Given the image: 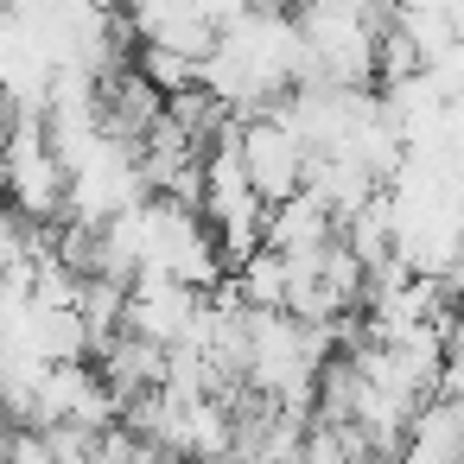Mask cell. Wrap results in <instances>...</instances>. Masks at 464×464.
I'll list each match as a JSON object with an SVG mask.
<instances>
[{
    "label": "cell",
    "instance_id": "ba28073f",
    "mask_svg": "<svg viewBox=\"0 0 464 464\" xmlns=\"http://www.w3.org/2000/svg\"><path fill=\"white\" fill-rule=\"evenodd\" d=\"M45 445H52V464H96L102 432H90V426H52Z\"/></svg>",
    "mask_w": 464,
    "mask_h": 464
},
{
    "label": "cell",
    "instance_id": "5b68a950",
    "mask_svg": "<svg viewBox=\"0 0 464 464\" xmlns=\"http://www.w3.org/2000/svg\"><path fill=\"white\" fill-rule=\"evenodd\" d=\"M394 464H464V407L451 401H426L401 439V458Z\"/></svg>",
    "mask_w": 464,
    "mask_h": 464
},
{
    "label": "cell",
    "instance_id": "8992f818",
    "mask_svg": "<svg viewBox=\"0 0 464 464\" xmlns=\"http://www.w3.org/2000/svg\"><path fill=\"white\" fill-rule=\"evenodd\" d=\"M229 293L242 299V312H286V293H293V274H286V261L280 255H255V261H242L236 274H229Z\"/></svg>",
    "mask_w": 464,
    "mask_h": 464
},
{
    "label": "cell",
    "instance_id": "7a4b0ae2",
    "mask_svg": "<svg viewBox=\"0 0 464 464\" xmlns=\"http://www.w3.org/2000/svg\"><path fill=\"white\" fill-rule=\"evenodd\" d=\"M198 318H204V293L179 286V280L160 274V267H147V274L134 280V293H128V331L147 337V343H160V350L191 343Z\"/></svg>",
    "mask_w": 464,
    "mask_h": 464
},
{
    "label": "cell",
    "instance_id": "6da1fadb",
    "mask_svg": "<svg viewBox=\"0 0 464 464\" xmlns=\"http://www.w3.org/2000/svg\"><path fill=\"white\" fill-rule=\"evenodd\" d=\"M236 147H242V172H248V185H255V198H261L267 210H280V204H293V198L305 191L312 147H305L286 121H274V115L242 121Z\"/></svg>",
    "mask_w": 464,
    "mask_h": 464
},
{
    "label": "cell",
    "instance_id": "3957f363",
    "mask_svg": "<svg viewBox=\"0 0 464 464\" xmlns=\"http://www.w3.org/2000/svg\"><path fill=\"white\" fill-rule=\"evenodd\" d=\"M90 362H96V375L109 382V394L121 407H134L140 394H160L166 388V350L147 343V337H134V331H115L109 343H96Z\"/></svg>",
    "mask_w": 464,
    "mask_h": 464
},
{
    "label": "cell",
    "instance_id": "52a82bcc",
    "mask_svg": "<svg viewBox=\"0 0 464 464\" xmlns=\"http://www.w3.org/2000/svg\"><path fill=\"white\" fill-rule=\"evenodd\" d=\"M394 26L413 39V52H420L426 71L458 45V33H451V7H394Z\"/></svg>",
    "mask_w": 464,
    "mask_h": 464
},
{
    "label": "cell",
    "instance_id": "277c9868",
    "mask_svg": "<svg viewBox=\"0 0 464 464\" xmlns=\"http://www.w3.org/2000/svg\"><path fill=\"white\" fill-rule=\"evenodd\" d=\"M331 242H337V217H331L312 191H299V198L280 204V210H267V255L299 261V255H318V248H331Z\"/></svg>",
    "mask_w": 464,
    "mask_h": 464
}]
</instances>
